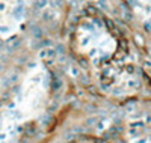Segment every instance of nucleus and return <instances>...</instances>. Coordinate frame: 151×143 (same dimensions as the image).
Returning <instances> with one entry per match:
<instances>
[{
	"mask_svg": "<svg viewBox=\"0 0 151 143\" xmlns=\"http://www.w3.org/2000/svg\"><path fill=\"white\" fill-rule=\"evenodd\" d=\"M20 47V38H14L12 41H9L8 44H6V50L8 51H14V50H17Z\"/></svg>",
	"mask_w": 151,
	"mask_h": 143,
	"instance_id": "f257e3e1",
	"label": "nucleus"
},
{
	"mask_svg": "<svg viewBox=\"0 0 151 143\" xmlns=\"http://www.w3.org/2000/svg\"><path fill=\"white\" fill-rule=\"evenodd\" d=\"M56 54V51L53 50V48H42V51H41V57L42 59H47V57H52V56H55Z\"/></svg>",
	"mask_w": 151,
	"mask_h": 143,
	"instance_id": "f03ea898",
	"label": "nucleus"
},
{
	"mask_svg": "<svg viewBox=\"0 0 151 143\" xmlns=\"http://www.w3.org/2000/svg\"><path fill=\"white\" fill-rule=\"evenodd\" d=\"M30 32H32V35H33L35 38H42V29L38 27V26H32Z\"/></svg>",
	"mask_w": 151,
	"mask_h": 143,
	"instance_id": "7ed1b4c3",
	"label": "nucleus"
},
{
	"mask_svg": "<svg viewBox=\"0 0 151 143\" xmlns=\"http://www.w3.org/2000/svg\"><path fill=\"white\" fill-rule=\"evenodd\" d=\"M134 42H136V45H139V47H144V44H145L144 38L141 35H134Z\"/></svg>",
	"mask_w": 151,
	"mask_h": 143,
	"instance_id": "20e7f679",
	"label": "nucleus"
},
{
	"mask_svg": "<svg viewBox=\"0 0 151 143\" xmlns=\"http://www.w3.org/2000/svg\"><path fill=\"white\" fill-rule=\"evenodd\" d=\"M21 15H23V8L20 6V8H15L14 9V17L15 18H21Z\"/></svg>",
	"mask_w": 151,
	"mask_h": 143,
	"instance_id": "39448f33",
	"label": "nucleus"
},
{
	"mask_svg": "<svg viewBox=\"0 0 151 143\" xmlns=\"http://www.w3.org/2000/svg\"><path fill=\"white\" fill-rule=\"evenodd\" d=\"M47 5V0H36L35 2V6L38 8V9H41V8H44Z\"/></svg>",
	"mask_w": 151,
	"mask_h": 143,
	"instance_id": "423d86ee",
	"label": "nucleus"
},
{
	"mask_svg": "<svg viewBox=\"0 0 151 143\" xmlns=\"http://www.w3.org/2000/svg\"><path fill=\"white\" fill-rule=\"evenodd\" d=\"M52 5L53 6H60V0H52Z\"/></svg>",
	"mask_w": 151,
	"mask_h": 143,
	"instance_id": "0eeeda50",
	"label": "nucleus"
},
{
	"mask_svg": "<svg viewBox=\"0 0 151 143\" xmlns=\"http://www.w3.org/2000/svg\"><path fill=\"white\" fill-rule=\"evenodd\" d=\"M2 50H5V42L0 41V51H2Z\"/></svg>",
	"mask_w": 151,
	"mask_h": 143,
	"instance_id": "6e6552de",
	"label": "nucleus"
}]
</instances>
